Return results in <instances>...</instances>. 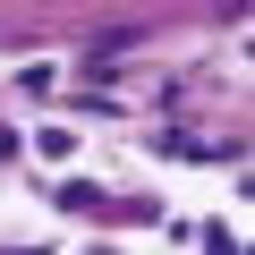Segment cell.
Here are the masks:
<instances>
[{"label":"cell","mask_w":255,"mask_h":255,"mask_svg":"<svg viewBox=\"0 0 255 255\" xmlns=\"http://www.w3.org/2000/svg\"><path fill=\"white\" fill-rule=\"evenodd\" d=\"M0 162H9V136H0Z\"/></svg>","instance_id":"6da1fadb"}]
</instances>
